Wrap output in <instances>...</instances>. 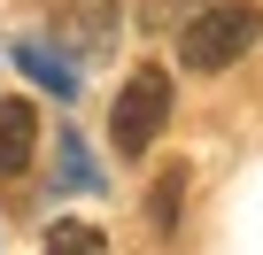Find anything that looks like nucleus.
<instances>
[{"mask_svg": "<svg viewBox=\"0 0 263 255\" xmlns=\"http://www.w3.org/2000/svg\"><path fill=\"white\" fill-rule=\"evenodd\" d=\"M39 255H108V240H101V224L62 217V224H47V247H39Z\"/></svg>", "mask_w": 263, "mask_h": 255, "instance_id": "obj_6", "label": "nucleus"}, {"mask_svg": "<svg viewBox=\"0 0 263 255\" xmlns=\"http://www.w3.org/2000/svg\"><path fill=\"white\" fill-rule=\"evenodd\" d=\"M16 70H24V77H39V93H54V101H70V93H78V62H62L47 39H16Z\"/></svg>", "mask_w": 263, "mask_h": 255, "instance_id": "obj_4", "label": "nucleus"}, {"mask_svg": "<svg viewBox=\"0 0 263 255\" xmlns=\"http://www.w3.org/2000/svg\"><path fill=\"white\" fill-rule=\"evenodd\" d=\"M255 39H263V8H255V0H209V8L178 31V62H186L194 77H217V70H232Z\"/></svg>", "mask_w": 263, "mask_h": 255, "instance_id": "obj_1", "label": "nucleus"}, {"mask_svg": "<svg viewBox=\"0 0 263 255\" xmlns=\"http://www.w3.org/2000/svg\"><path fill=\"white\" fill-rule=\"evenodd\" d=\"M54 178H62V186H78V193H101V163L85 155V140H78V132H62V140H54Z\"/></svg>", "mask_w": 263, "mask_h": 255, "instance_id": "obj_5", "label": "nucleus"}, {"mask_svg": "<svg viewBox=\"0 0 263 255\" xmlns=\"http://www.w3.org/2000/svg\"><path fill=\"white\" fill-rule=\"evenodd\" d=\"M178 201H186V163H171V170L155 178V193H147V224H155V232H178Z\"/></svg>", "mask_w": 263, "mask_h": 255, "instance_id": "obj_7", "label": "nucleus"}, {"mask_svg": "<svg viewBox=\"0 0 263 255\" xmlns=\"http://www.w3.org/2000/svg\"><path fill=\"white\" fill-rule=\"evenodd\" d=\"M39 155V108L31 101H0V178H24Z\"/></svg>", "mask_w": 263, "mask_h": 255, "instance_id": "obj_3", "label": "nucleus"}, {"mask_svg": "<svg viewBox=\"0 0 263 255\" xmlns=\"http://www.w3.org/2000/svg\"><path fill=\"white\" fill-rule=\"evenodd\" d=\"M163 124H171V70L163 62H140L124 77L116 108H108V140H116V155H147L163 140Z\"/></svg>", "mask_w": 263, "mask_h": 255, "instance_id": "obj_2", "label": "nucleus"}]
</instances>
